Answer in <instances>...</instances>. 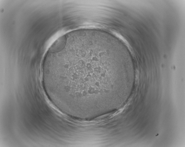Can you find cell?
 <instances>
[{
	"label": "cell",
	"instance_id": "6da1fadb",
	"mask_svg": "<svg viewBox=\"0 0 185 147\" xmlns=\"http://www.w3.org/2000/svg\"><path fill=\"white\" fill-rule=\"evenodd\" d=\"M115 50L99 37H70L53 55L50 76L52 85L71 99L100 97L110 90L107 72L116 62Z\"/></svg>",
	"mask_w": 185,
	"mask_h": 147
}]
</instances>
